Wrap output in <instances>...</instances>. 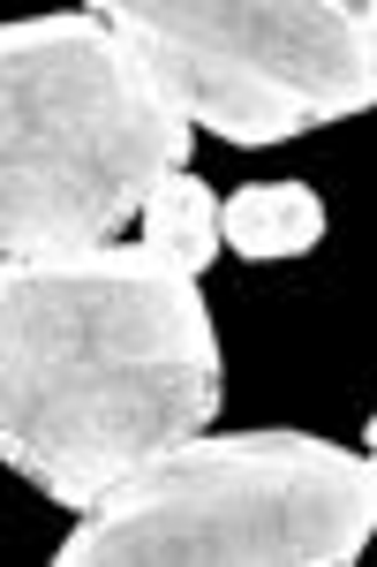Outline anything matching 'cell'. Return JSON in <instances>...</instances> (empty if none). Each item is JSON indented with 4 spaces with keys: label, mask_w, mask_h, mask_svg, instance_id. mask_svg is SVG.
Segmentation results:
<instances>
[{
    "label": "cell",
    "mask_w": 377,
    "mask_h": 567,
    "mask_svg": "<svg viewBox=\"0 0 377 567\" xmlns=\"http://www.w3.org/2000/svg\"><path fill=\"white\" fill-rule=\"evenodd\" d=\"M227 401L219 326L189 272L144 243L0 258V470L91 515Z\"/></svg>",
    "instance_id": "6da1fadb"
},
{
    "label": "cell",
    "mask_w": 377,
    "mask_h": 567,
    "mask_svg": "<svg viewBox=\"0 0 377 567\" xmlns=\"http://www.w3.org/2000/svg\"><path fill=\"white\" fill-rule=\"evenodd\" d=\"M325 243V197L310 182H250L219 197V250L242 258H310Z\"/></svg>",
    "instance_id": "5b68a950"
},
{
    "label": "cell",
    "mask_w": 377,
    "mask_h": 567,
    "mask_svg": "<svg viewBox=\"0 0 377 567\" xmlns=\"http://www.w3.org/2000/svg\"><path fill=\"white\" fill-rule=\"evenodd\" d=\"M136 243H144L151 258H167L174 272L205 280V265L219 258V189H211L197 167H174V175L144 197Z\"/></svg>",
    "instance_id": "8992f818"
},
{
    "label": "cell",
    "mask_w": 377,
    "mask_h": 567,
    "mask_svg": "<svg viewBox=\"0 0 377 567\" xmlns=\"http://www.w3.org/2000/svg\"><path fill=\"white\" fill-rule=\"evenodd\" d=\"M189 167V122L91 8L0 23V258L122 243Z\"/></svg>",
    "instance_id": "7a4b0ae2"
},
{
    "label": "cell",
    "mask_w": 377,
    "mask_h": 567,
    "mask_svg": "<svg viewBox=\"0 0 377 567\" xmlns=\"http://www.w3.org/2000/svg\"><path fill=\"white\" fill-rule=\"evenodd\" d=\"M370 537V454L310 432H197L76 515L53 567H355Z\"/></svg>",
    "instance_id": "3957f363"
},
{
    "label": "cell",
    "mask_w": 377,
    "mask_h": 567,
    "mask_svg": "<svg viewBox=\"0 0 377 567\" xmlns=\"http://www.w3.org/2000/svg\"><path fill=\"white\" fill-rule=\"evenodd\" d=\"M189 130L287 144L377 106L370 0H91Z\"/></svg>",
    "instance_id": "277c9868"
}]
</instances>
